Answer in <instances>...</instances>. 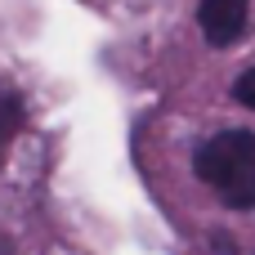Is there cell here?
I'll use <instances>...</instances> for the list:
<instances>
[{
	"instance_id": "obj_1",
	"label": "cell",
	"mask_w": 255,
	"mask_h": 255,
	"mask_svg": "<svg viewBox=\"0 0 255 255\" xmlns=\"http://www.w3.org/2000/svg\"><path fill=\"white\" fill-rule=\"evenodd\" d=\"M193 170L215 197L233 211H255V134L251 130H220L197 143Z\"/></svg>"
},
{
	"instance_id": "obj_2",
	"label": "cell",
	"mask_w": 255,
	"mask_h": 255,
	"mask_svg": "<svg viewBox=\"0 0 255 255\" xmlns=\"http://www.w3.org/2000/svg\"><path fill=\"white\" fill-rule=\"evenodd\" d=\"M247 9H251V0H202V4H197L202 36H206L215 49L238 45L242 31H247Z\"/></svg>"
},
{
	"instance_id": "obj_3",
	"label": "cell",
	"mask_w": 255,
	"mask_h": 255,
	"mask_svg": "<svg viewBox=\"0 0 255 255\" xmlns=\"http://www.w3.org/2000/svg\"><path fill=\"white\" fill-rule=\"evenodd\" d=\"M22 121H27V112H22L18 94H0V157H4V148L13 143V134L22 130Z\"/></svg>"
},
{
	"instance_id": "obj_4",
	"label": "cell",
	"mask_w": 255,
	"mask_h": 255,
	"mask_svg": "<svg viewBox=\"0 0 255 255\" xmlns=\"http://www.w3.org/2000/svg\"><path fill=\"white\" fill-rule=\"evenodd\" d=\"M233 99H238V103H247V108H255V67L247 72V76H238V85H233Z\"/></svg>"
},
{
	"instance_id": "obj_5",
	"label": "cell",
	"mask_w": 255,
	"mask_h": 255,
	"mask_svg": "<svg viewBox=\"0 0 255 255\" xmlns=\"http://www.w3.org/2000/svg\"><path fill=\"white\" fill-rule=\"evenodd\" d=\"M0 255H13V247H9V233L0 229Z\"/></svg>"
}]
</instances>
